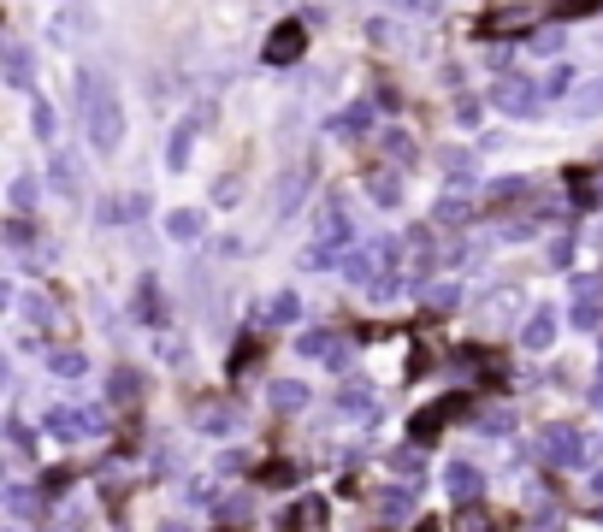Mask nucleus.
Returning <instances> with one entry per match:
<instances>
[{"label": "nucleus", "instance_id": "f257e3e1", "mask_svg": "<svg viewBox=\"0 0 603 532\" xmlns=\"http://www.w3.org/2000/svg\"><path fill=\"white\" fill-rule=\"evenodd\" d=\"M77 95H84V119H89L95 155H119V142H125V107L112 95L107 71H77Z\"/></svg>", "mask_w": 603, "mask_h": 532}, {"label": "nucleus", "instance_id": "f03ea898", "mask_svg": "<svg viewBox=\"0 0 603 532\" xmlns=\"http://www.w3.org/2000/svg\"><path fill=\"white\" fill-rule=\"evenodd\" d=\"M492 101L509 112V119H538V101H545V89L533 84V77H515V71H503L492 89Z\"/></svg>", "mask_w": 603, "mask_h": 532}, {"label": "nucleus", "instance_id": "7ed1b4c3", "mask_svg": "<svg viewBox=\"0 0 603 532\" xmlns=\"http://www.w3.org/2000/svg\"><path fill=\"white\" fill-rule=\"evenodd\" d=\"M538 449H545V462H550V467H580L586 456H598V444H591L586 432H574V426H550Z\"/></svg>", "mask_w": 603, "mask_h": 532}, {"label": "nucleus", "instance_id": "20e7f679", "mask_svg": "<svg viewBox=\"0 0 603 532\" xmlns=\"http://www.w3.org/2000/svg\"><path fill=\"white\" fill-rule=\"evenodd\" d=\"M467 408H474V403H467V396H444V403H438V408H426V414H414V444H432V438L444 432L449 421H462Z\"/></svg>", "mask_w": 603, "mask_h": 532}, {"label": "nucleus", "instance_id": "39448f33", "mask_svg": "<svg viewBox=\"0 0 603 532\" xmlns=\"http://www.w3.org/2000/svg\"><path fill=\"white\" fill-rule=\"evenodd\" d=\"M48 190H54L59 201H77V196H84V172H77V155H66V148H54V155H48Z\"/></svg>", "mask_w": 603, "mask_h": 532}, {"label": "nucleus", "instance_id": "423d86ee", "mask_svg": "<svg viewBox=\"0 0 603 532\" xmlns=\"http://www.w3.org/2000/svg\"><path fill=\"white\" fill-rule=\"evenodd\" d=\"M302 42H308V24H279L267 36V48H261V59H267V66H296V59H302Z\"/></svg>", "mask_w": 603, "mask_h": 532}, {"label": "nucleus", "instance_id": "0eeeda50", "mask_svg": "<svg viewBox=\"0 0 603 532\" xmlns=\"http://www.w3.org/2000/svg\"><path fill=\"white\" fill-rule=\"evenodd\" d=\"M350 237H355V231H350V208H343V196H332L320 208V237H314V243H325V249L343 254V249H350Z\"/></svg>", "mask_w": 603, "mask_h": 532}, {"label": "nucleus", "instance_id": "6e6552de", "mask_svg": "<svg viewBox=\"0 0 603 532\" xmlns=\"http://www.w3.org/2000/svg\"><path fill=\"white\" fill-rule=\"evenodd\" d=\"M444 491L456 497V503H479V491H485V474H479L474 462H449V467H444Z\"/></svg>", "mask_w": 603, "mask_h": 532}, {"label": "nucleus", "instance_id": "1a4fd4ad", "mask_svg": "<svg viewBox=\"0 0 603 532\" xmlns=\"http://www.w3.org/2000/svg\"><path fill=\"white\" fill-rule=\"evenodd\" d=\"M550 343H556V308H538V314H527V325H520V350L545 355Z\"/></svg>", "mask_w": 603, "mask_h": 532}, {"label": "nucleus", "instance_id": "9d476101", "mask_svg": "<svg viewBox=\"0 0 603 532\" xmlns=\"http://www.w3.org/2000/svg\"><path fill=\"white\" fill-rule=\"evenodd\" d=\"M332 408H337V414H373L379 396H373V385H361V378H343L337 396H332Z\"/></svg>", "mask_w": 603, "mask_h": 532}, {"label": "nucleus", "instance_id": "9b49d317", "mask_svg": "<svg viewBox=\"0 0 603 532\" xmlns=\"http://www.w3.org/2000/svg\"><path fill=\"white\" fill-rule=\"evenodd\" d=\"M308 183H314V166L308 160H296L290 178H279V219H290V213L302 208V190H308Z\"/></svg>", "mask_w": 603, "mask_h": 532}, {"label": "nucleus", "instance_id": "f8f14e48", "mask_svg": "<svg viewBox=\"0 0 603 532\" xmlns=\"http://www.w3.org/2000/svg\"><path fill=\"white\" fill-rule=\"evenodd\" d=\"M196 130H201V119H183V125L172 130V142H166V172H183V166H190V148H196Z\"/></svg>", "mask_w": 603, "mask_h": 532}, {"label": "nucleus", "instance_id": "ddd939ff", "mask_svg": "<svg viewBox=\"0 0 603 532\" xmlns=\"http://www.w3.org/2000/svg\"><path fill=\"white\" fill-rule=\"evenodd\" d=\"M201 231H208V213H196V208L166 213V237L172 243H201Z\"/></svg>", "mask_w": 603, "mask_h": 532}, {"label": "nucleus", "instance_id": "4468645a", "mask_svg": "<svg viewBox=\"0 0 603 532\" xmlns=\"http://www.w3.org/2000/svg\"><path fill=\"white\" fill-rule=\"evenodd\" d=\"M48 432H54L59 438V444H77V438H84L89 432V421H84V414H77V408H48Z\"/></svg>", "mask_w": 603, "mask_h": 532}, {"label": "nucleus", "instance_id": "2eb2a0df", "mask_svg": "<svg viewBox=\"0 0 603 532\" xmlns=\"http://www.w3.org/2000/svg\"><path fill=\"white\" fill-rule=\"evenodd\" d=\"M367 190H373V201H379V208H403V178H396L391 166H373V172H367Z\"/></svg>", "mask_w": 603, "mask_h": 532}, {"label": "nucleus", "instance_id": "dca6fc26", "mask_svg": "<svg viewBox=\"0 0 603 532\" xmlns=\"http://www.w3.org/2000/svg\"><path fill=\"white\" fill-rule=\"evenodd\" d=\"M6 84H13V89H30V84H36V59H30L24 42H6Z\"/></svg>", "mask_w": 603, "mask_h": 532}, {"label": "nucleus", "instance_id": "f3484780", "mask_svg": "<svg viewBox=\"0 0 603 532\" xmlns=\"http://www.w3.org/2000/svg\"><path fill=\"white\" fill-rule=\"evenodd\" d=\"M48 373H59V378H84V373H89V355H84V350H71V343H59V350H48Z\"/></svg>", "mask_w": 603, "mask_h": 532}, {"label": "nucleus", "instance_id": "a211bd4d", "mask_svg": "<svg viewBox=\"0 0 603 532\" xmlns=\"http://www.w3.org/2000/svg\"><path fill=\"white\" fill-rule=\"evenodd\" d=\"M325 125H332V137H361V130L373 125V107H361V101H355V107L332 112V119H325Z\"/></svg>", "mask_w": 603, "mask_h": 532}, {"label": "nucleus", "instance_id": "6ab92c4d", "mask_svg": "<svg viewBox=\"0 0 603 532\" xmlns=\"http://www.w3.org/2000/svg\"><path fill=\"white\" fill-rule=\"evenodd\" d=\"M568 112H574V119H598V112H603V77L580 84L574 95H568Z\"/></svg>", "mask_w": 603, "mask_h": 532}, {"label": "nucleus", "instance_id": "aec40b11", "mask_svg": "<svg viewBox=\"0 0 603 532\" xmlns=\"http://www.w3.org/2000/svg\"><path fill=\"white\" fill-rule=\"evenodd\" d=\"M272 408H279V414H302V408H308V385H302V378L272 385Z\"/></svg>", "mask_w": 603, "mask_h": 532}, {"label": "nucleus", "instance_id": "412c9836", "mask_svg": "<svg viewBox=\"0 0 603 532\" xmlns=\"http://www.w3.org/2000/svg\"><path fill=\"white\" fill-rule=\"evenodd\" d=\"M137 320H148V325L166 320V302H160V284H155V279L137 284Z\"/></svg>", "mask_w": 603, "mask_h": 532}, {"label": "nucleus", "instance_id": "4be33fe9", "mask_svg": "<svg viewBox=\"0 0 603 532\" xmlns=\"http://www.w3.org/2000/svg\"><path fill=\"white\" fill-rule=\"evenodd\" d=\"M379 148L385 155H391V166H414V137H408V130H379Z\"/></svg>", "mask_w": 603, "mask_h": 532}, {"label": "nucleus", "instance_id": "5701e85b", "mask_svg": "<svg viewBox=\"0 0 603 532\" xmlns=\"http://www.w3.org/2000/svg\"><path fill=\"white\" fill-rule=\"evenodd\" d=\"M296 320H302V296H296V290H279L267 302V325H296Z\"/></svg>", "mask_w": 603, "mask_h": 532}, {"label": "nucleus", "instance_id": "b1692460", "mask_svg": "<svg viewBox=\"0 0 603 532\" xmlns=\"http://www.w3.org/2000/svg\"><path fill=\"white\" fill-rule=\"evenodd\" d=\"M6 196H13V213H36V196H42V183H36V172H18Z\"/></svg>", "mask_w": 603, "mask_h": 532}, {"label": "nucleus", "instance_id": "393cba45", "mask_svg": "<svg viewBox=\"0 0 603 532\" xmlns=\"http://www.w3.org/2000/svg\"><path fill=\"white\" fill-rule=\"evenodd\" d=\"M373 266H379V254H373V243H367V249H350V254H343V272H350L355 284H373Z\"/></svg>", "mask_w": 603, "mask_h": 532}, {"label": "nucleus", "instance_id": "a878e982", "mask_svg": "<svg viewBox=\"0 0 603 532\" xmlns=\"http://www.w3.org/2000/svg\"><path fill=\"white\" fill-rule=\"evenodd\" d=\"M598 320H603V302H598V296H580L574 314H568V325H574V332H598Z\"/></svg>", "mask_w": 603, "mask_h": 532}, {"label": "nucleus", "instance_id": "bb28decb", "mask_svg": "<svg viewBox=\"0 0 603 532\" xmlns=\"http://www.w3.org/2000/svg\"><path fill=\"white\" fill-rule=\"evenodd\" d=\"M408 509H414V491H408V485H385L379 491V515H408Z\"/></svg>", "mask_w": 603, "mask_h": 532}, {"label": "nucleus", "instance_id": "cd10ccee", "mask_svg": "<svg viewBox=\"0 0 603 532\" xmlns=\"http://www.w3.org/2000/svg\"><path fill=\"white\" fill-rule=\"evenodd\" d=\"M444 172H449V178H456V183H467V178H474V172H479V160L467 155V148H444Z\"/></svg>", "mask_w": 603, "mask_h": 532}, {"label": "nucleus", "instance_id": "c85d7f7f", "mask_svg": "<svg viewBox=\"0 0 603 532\" xmlns=\"http://www.w3.org/2000/svg\"><path fill=\"white\" fill-rule=\"evenodd\" d=\"M421 302H432V308L438 314H449V308H456V302H462V284H432V290H421Z\"/></svg>", "mask_w": 603, "mask_h": 532}, {"label": "nucleus", "instance_id": "c756f323", "mask_svg": "<svg viewBox=\"0 0 603 532\" xmlns=\"http://www.w3.org/2000/svg\"><path fill=\"white\" fill-rule=\"evenodd\" d=\"M137 367H119V373H112V403H137Z\"/></svg>", "mask_w": 603, "mask_h": 532}, {"label": "nucleus", "instance_id": "7c9ffc66", "mask_svg": "<svg viewBox=\"0 0 603 532\" xmlns=\"http://www.w3.org/2000/svg\"><path fill=\"white\" fill-rule=\"evenodd\" d=\"M296 350H302V355H332L337 337L332 332H302V337H296Z\"/></svg>", "mask_w": 603, "mask_h": 532}, {"label": "nucleus", "instance_id": "2f4dec72", "mask_svg": "<svg viewBox=\"0 0 603 532\" xmlns=\"http://www.w3.org/2000/svg\"><path fill=\"white\" fill-rule=\"evenodd\" d=\"M196 426H201V432H213V438H219V432H231V408H201V414H196Z\"/></svg>", "mask_w": 603, "mask_h": 532}, {"label": "nucleus", "instance_id": "473e14b6", "mask_svg": "<svg viewBox=\"0 0 603 532\" xmlns=\"http://www.w3.org/2000/svg\"><path fill=\"white\" fill-rule=\"evenodd\" d=\"M30 125H36V137H54V130H59V119H54V107H48V95H36V112H30Z\"/></svg>", "mask_w": 603, "mask_h": 532}, {"label": "nucleus", "instance_id": "72a5a7b5", "mask_svg": "<svg viewBox=\"0 0 603 532\" xmlns=\"http://www.w3.org/2000/svg\"><path fill=\"white\" fill-rule=\"evenodd\" d=\"M467 219V201L462 196H444V201H438V225H462Z\"/></svg>", "mask_w": 603, "mask_h": 532}, {"label": "nucleus", "instance_id": "f704fd0d", "mask_svg": "<svg viewBox=\"0 0 603 532\" xmlns=\"http://www.w3.org/2000/svg\"><path fill=\"white\" fill-rule=\"evenodd\" d=\"M6 503H13V515H30V509H36V491L30 485H6Z\"/></svg>", "mask_w": 603, "mask_h": 532}, {"label": "nucleus", "instance_id": "c9c22d12", "mask_svg": "<svg viewBox=\"0 0 603 532\" xmlns=\"http://www.w3.org/2000/svg\"><path fill=\"white\" fill-rule=\"evenodd\" d=\"M237 196H243L237 178H219V183H213V201H219V208H237Z\"/></svg>", "mask_w": 603, "mask_h": 532}, {"label": "nucleus", "instance_id": "e433bc0d", "mask_svg": "<svg viewBox=\"0 0 603 532\" xmlns=\"http://www.w3.org/2000/svg\"><path fill=\"white\" fill-rule=\"evenodd\" d=\"M568 89H574V66H556L550 84H545V95H568Z\"/></svg>", "mask_w": 603, "mask_h": 532}, {"label": "nucleus", "instance_id": "4c0bfd02", "mask_svg": "<svg viewBox=\"0 0 603 532\" xmlns=\"http://www.w3.org/2000/svg\"><path fill=\"white\" fill-rule=\"evenodd\" d=\"M6 243H13V249H24V243H30V225H24V213H13V219H6Z\"/></svg>", "mask_w": 603, "mask_h": 532}, {"label": "nucleus", "instance_id": "58836bf2", "mask_svg": "<svg viewBox=\"0 0 603 532\" xmlns=\"http://www.w3.org/2000/svg\"><path fill=\"white\" fill-rule=\"evenodd\" d=\"M479 119H485V107H479V101H474V95H467V101H462V107H456V125H479Z\"/></svg>", "mask_w": 603, "mask_h": 532}, {"label": "nucleus", "instance_id": "ea45409f", "mask_svg": "<svg viewBox=\"0 0 603 532\" xmlns=\"http://www.w3.org/2000/svg\"><path fill=\"white\" fill-rule=\"evenodd\" d=\"M568 261H574V237H556L550 243V266H568Z\"/></svg>", "mask_w": 603, "mask_h": 532}, {"label": "nucleus", "instance_id": "a19ab883", "mask_svg": "<svg viewBox=\"0 0 603 532\" xmlns=\"http://www.w3.org/2000/svg\"><path fill=\"white\" fill-rule=\"evenodd\" d=\"M183 503H213V485H201V479L196 485H183Z\"/></svg>", "mask_w": 603, "mask_h": 532}, {"label": "nucleus", "instance_id": "79ce46f5", "mask_svg": "<svg viewBox=\"0 0 603 532\" xmlns=\"http://www.w3.org/2000/svg\"><path fill=\"white\" fill-rule=\"evenodd\" d=\"M30 449H36V444H30V432H24V426H13V456H30Z\"/></svg>", "mask_w": 603, "mask_h": 532}, {"label": "nucleus", "instance_id": "37998d69", "mask_svg": "<svg viewBox=\"0 0 603 532\" xmlns=\"http://www.w3.org/2000/svg\"><path fill=\"white\" fill-rule=\"evenodd\" d=\"M408 13H438V6H444V0H403Z\"/></svg>", "mask_w": 603, "mask_h": 532}, {"label": "nucleus", "instance_id": "c03bdc74", "mask_svg": "<svg viewBox=\"0 0 603 532\" xmlns=\"http://www.w3.org/2000/svg\"><path fill=\"white\" fill-rule=\"evenodd\" d=\"M414 532H438V520H421V527H414Z\"/></svg>", "mask_w": 603, "mask_h": 532}, {"label": "nucleus", "instance_id": "a18cd8bd", "mask_svg": "<svg viewBox=\"0 0 603 532\" xmlns=\"http://www.w3.org/2000/svg\"><path fill=\"white\" fill-rule=\"evenodd\" d=\"M591 403H598V408H603V378H598V391H591Z\"/></svg>", "mask_w": 603, "mask_h": 532}, {"label": "nucleus", "instance_id": "49530a36", "mask_svg": "<svg viewBox=\"0 0 603 532\" xmlns=\"http://www.w3.org/2000/svg\"><path fill=\"white\" fill-rule=\"evenodd\" d=\"M591 491H598V497H603V467H598V479H591Z\"/></svg>", "mask_w": 603, "mask_h": 532}, {"label": "nucleus", "instance_id": "de8ad7c7", "mask_svg": "<svg viewBox=\"0 0 603 532\" xmlns=\"http://www.w3.org/2000/svg\"><path fill=\"white\" fill-rule=\"evenodd\" d=\"M160 532H183V527H160Z\"/></svg>", "mask_w": 603, "mask_h": 532}]
</instances>
